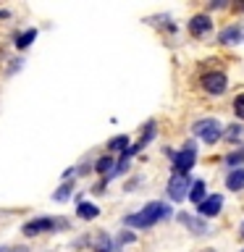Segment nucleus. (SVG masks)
Masks as SVG:
<instances>
[{"label": "nucleus", "mask_w": 244, "mask_h": 252, "mask_svg": "<svg viewBox=\"0 0 244 252\" xmlns=\"http://www.w3.org/2000/svg\"><path fill=\"white\" fill-rule=\"evenodd\" d=\"M171 216H173L171 205H165L160 200H152V202H147L142 210L123 216V226H129V228H150V226L160 223V220L171 218Z\"/></svg>", "instance_id": "nucleus-1"}, {"label": "nucleus", "mask_w": 244, "mask_h": 252, "mask_svg": "<svg viewBox=\"0 0 244 252\" xmlns=\"http://www.w3.org/2000/svg\"><path fill=\"white\" fill-rule=\"evenodd\" d=\"M192 134L194 137H202L205 145H215V142L223 139V126L215 118H200V121L192 124Z\"/></svg>", "instance_id": "nucleus-2"}, {"label": "nucleus", "mask_w": 244, "mask_h": 252, "mask_svg": "<svg viewBox=\"0 0 244 252\" xmlns=\"http://www.w3.org/2000/svg\"><path fill=\"white\" fill-rule=\"evenodd\" d=\"M58 228H68V220L66 218H47V216H39V218H31L24 223V236H37V234H45V231H58Z\"/></svg>", "instance_id": "nucleus-3"}, {"label": "nucleus", "mask_w": 244, "mask_h": 252, "mask_svg": "<svg viewBox=\"0 0 244 252\" xmlns=\"http://www.w3.org/2000/svg\"><path fill=\"white\" fill-rule=\"evenodd\" d=\"M194 163H197V145H194V142H186L179 153H173V168L171 171L189 176V171L194 168Z\"/></svg>", "instance_id": "nucleus-4"}, {"label": "nucleus", "mask_w": 244, "mask_h": 252, "mask_svg": "<svg viewBox=\"0 0 244 252\" xmlns=\"http://www.w3.org/2000/svg\"><path fill=\"white\" fill-rule=\"evenodd\" d=\"M165 192H168L173 202H184V200H189V192H192V179L184 176V173H171Z\"/></svg>", "instance_id": "nucleus-5"}, {"label": "nucleus", "mask_w": 244, "mask_h": 252, "mask_svg": "<svg viewBox=\"0 0 244 252\" xmlns=\"http://www.w3.org/2000/svg\"><path fill=\"white\" fill-rule=\"evenodd\" d=\"M200 82H202V90L208 94H215V97H220V94L228 90V79H226L223 71H210V74H205Z\"/></svg>", "instance_id": "nucleus-6"}, {"label": "nucleus", "mask_w": 244, "mask_h": 252, "mask_svg": "<svg viewBox=\"0 0 244 252\" xmlns=\"http://www.w3.org/2000/svg\"><path fill=\"white\" fill-rule=\"evenodd\" d=\"M244 42V24H228L218 32V45H239Z\"/></svg>", "instance_id": "nucleus-7"}, {"label": "nucleus", "mask_w": 244, "mask_h": 252, "mask_svg": "<svg viewBox=\"0 0 244 252\" xmlns=\"http://www.w3.org/2000/svg\"><path fill=\"white\" fill-rule=\"evenodd\" d=\"M223 210V194H208V200L197 205V216L200 218H215Z\"/></svg>", "instance_id": "nucleus-8"}, {"label": "nucleus", "mask_w": 244, "mask_h": 252, "mask_svg": "<svg viewBox=\"0 0 244 252\" xmlns=\"http://www.w3.org/2000/svg\"><path fill=\"white\" fill-rule=\"evenodd\" d=\"M179 220L184 223L189 231H192L194 236H208L210 234V226H208V220L200 218V216H189V213H179Z\"/></svg>", "instance_id": "nucleus-9"}, {"label": "nucleus", "mask_w": 244, "mask_h": 252, "mask_svg": "<svg viewBox=\"0 0 244 252\" xmlns=\"http://www.w3.org/2000/svg\"><path fill=\"white\" fill-rule=\"evenodd\" d=\"M208 32H213V19L208 13H197L189 19V34L192 37H205Z\"/></svg>", "instance_id": "nucleus-10"}, {"label": "nucleus", "mask_w": 244, "mask_h": 252, "mask_svg": "<svg viewBox=\"0 0 244 252\" xmlns=\"http://www.w3.org/2000/svg\"><path fill=\"white\" fill-rule=\"evenodd\" d=\"M226 189L231 192H242L244 189V168H234L226 173Z\"/></svg>", "instance_id": "nucleus-11"}, {"label": "nucleus", "mask_w": 244, "mask_h": 252, "mask_svg": "<svg viewBox=\"0 0 244 252\" xmlns=\"http://www.w3.org/2000/svg\"><path fill=\"white\" fill-rule=\"evenodd\" d=\"M76 216L82 218V220H94L100 216V208L94 202H79L76 205Z\"/></svg>", "instance_id": "nucleus-12"}, {"label": "nucleus", "mask_w": 244, "mask_h": 252, "mask_svg": "<svg viewBox=\"0 0 244 252\" xmlns=\"http://www.w3.org/2000/svg\"><path fill=\"white\" fill-rule=\"evenodd\" d=\"M116 239H110V234L100 231L97 239H94V252H116Z\"/></svg>", "instance_id": "nucleus-13"}, {"label": "nucleus", "mask_w": 244, "mask_h": 252, "mask_svg": "<svg viewBox=\"0 0 244 252\" xmlns=\"http://www.w3.org/2000/svg\"><path fill=\"white\" fill-rule=\"evenodd\" d=\"M94 171H97V173H102V176H110V173H113L116 171V160H113V155H102L100 158V160L97 163H94Z\"/></svg>", "instance_id": "nucleus-14"}, {"label": "nucleus", "mask_w": 244, "mask_h": 252, "mask_svg": "<svg viewBox=\"0 0 244 252\" xmlns=\"http://www.w3.org/2000/svg\"><path fill=\"white\" fill-rule=\"evenodd\" d=\"M189 200H192L194 205H200V202L208 200V192H205V181H202V179H194L192 192H189Z\"/></svg>", "instance_id": "nucleus-15"}, {"label": "nucleus", "mask_w": 244, "mask_h": 252, "mask_svg": "<svg viewBox=\"0 0 244 252\" xmlns=\"http://www.w3.org/2000/svg\"><path fill=\"white\" fill-rule=\"evenodd\" d=\"M242 137H244V126L242 124H231V126H226V129H223V139L231 142V145H236Z\"/></svg>", "instance_id": "nucleus-16"}, {"label": "nucleus", "mask_w": 244, "mask_h": 252, "mask_svg": "<svg viewBox=\"0 0 244 252\" xmlns=\"http://www.w3.org/2000/svg\"><path fill=\"white\" fill-rule=\"evenodd\" d=\"M108 150L110 153H126L129 150V137L126 134H118V137H113V139H108Z\"/></svg>", "instance_id": "nucleus-17"}, {"label": "nucleus", "mask_w": 244, "mask_h": 252, "mask_svg": "<svg viewBox=\"0 0 244 252\" xmlns=\"http://www.w3.org/2000/svg\"><path fill=\"white\" fill-rule=\"evenodd\" d=\"M226 165L228 168H244V147L242 150H231V153L226 155Z\"/></svg>", "instance_id": "nucleus-18"}, {"label": "nucleus", "mask_w": 244, "mask_h": 252, "mask_svg": "<svg viewBox=\"0 0 244 252\" xmlns=\"http://www.w3.org/2000/svg\"><path fill=\"white\" fill-rule=\"evenodd\" d=\"M34 39H37V29H27V32H21V34L16 37V47H19V50H27Z\"/></svg>", "instance_id": "nucleus-19"}, {"label": "nucleus", "mask_w": 244, "mask_h": 252, "mask_svg": "<svg viewBox=\"0 0 244 252\" xmlns=\"http://www.w3.org/2000/svg\"><path fill=\"white\" fill-rule=\"evenodd\" d=\"M71 192H74V184H71V181H68V184H61V187L53 192V200H55V202H66L68 197H71Z\"/></svg>", "instance_id": "nucleus-20"}, {"label": "nucleus", "mask_w": 244, "mask_h": 252, "mask_svg": "<svg viewBox=\"0 0 244 252\" xmlns=\"http://www.w3.org/2000/svg\"><path fill=\"white\" fill-rule=\"evenodd\" d=\"M231 108H234V116L239 118V121H244V92H242V94H236V97H234Z\"/></svg>", "instance_id": "nucleus-21"}, {"label": "nucleus", "mask_w": 244, "mask_h": 252, "mask_svg": "<svg viewBox=\"0 0 244 252\" xmlns=\"http://www.w3.org/2000/svg\"><path fill=\"white\" fill-rule=\"evenodd\" d=\"M131 242H137V234H134V231H121L116 236V247H121V244H131Z\"/></svg>", "instance_id": "nucleus-22"}, {"label": "nucleus", "mask_w": 244, "mask_h": 252, "mask_svg": "<svg viewBox=\"0 0 244 252\" xmlns=\"http://www.w3.org/2000/svg\"><path fill=\"white\" fill-rule=\"evenodd\" d=\"M213 8H226V3H223V0H213V3H210V11H213Z\"/></svg>", "instance_id": "nucleus-23"}, {"label": "nucleus", "mask_w": 244, "mask_h": 252, "mask_svg": "<svg viewBox=\"0 0 244 252\" xmlns=\"http://www.w3.org/2000/svg\"><path fill=\"white\" fill-rule=\"evenodd\" d=\"M0 19H11V11H0Z\"/></svg>", "instance_id": "nucleus-24"}, {"label": "nucleus", "mask_w": 244, "mask_h": 252, "mask_svg": "<svg viewBox=\"0 0 244 252\" xmlns=\"http://www.w3.org/2000/svg\"><path fill=\"white\" fill-rule=\"evenodd\" d=\"M8 252H29V250H24V247H16V250H8Z\"/></svg>", "instance_id": "nucleus-25"}, {"label": "nucleus", "mask_w": 244, "mask_h": 252, "mask_svg": "<svg viewBox=\"0 0 244 252\" xmlns=\"http://www.w3.org/2000/svg\"><path fill=\"white\" fill-rule=\"evenodd\" d=\"M239 234H242V239H244V220H242V226H239Z\"/></svg>", "instance_id": "nucleus-26"}, {"label": "nucleus", "mask_w": 244, "mask_h": 252, "mask_svg": "<svg viewBox=\"0 0 244 252\" xmlns=\"http://www.w3.org/2000/svg\"><path fill=\"white\" fill-rule=\"evenodd\" d=\"M242 252H244V250H242Z\"/></svg>", "instance_id": "nucleus-27"}, {"label": "nucleus", "mask_w": 244, "mask_h": 252, "mask_svg": "<svg viewBox=\"0 0 244 252\" xmlns=\"http://www.w3.org/2000/svg\"><path fill=\"white\" fill-rule=\"evenodd\" d=\"M116 252H118V250H116Z\"/></svg>", "instance_id": "nucleus-28"}]
</instances>
